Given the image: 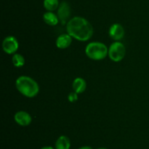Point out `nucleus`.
Masks as SVG:
<instances>
[{
    "label": "nucleus",
    "mask_w": 149,
    "mask_h": 149,
    "mask_svg": "<svg viewBox=\"0 0 149 149\" xmlns=\"http://www.w3.org/2000/svg\"><path fill=\"white\" fill-rule=\"evenodd\" d=\"M71 15V7L67 1H62L58 8V17L62 25L67 24Z\"/></svg>",
    "instance_id": "obj_6"
},
{
    "label": "nucleus",
    "mask_w": 149,
    "mask_h": 149,
    "mask_svg": "<svg viewBox=\"0 0 149 149\" xmlns=\"http://www.w3.org/2000/svg\"><path fill=\"white\" fill-rule=\"evenodd\" d=\"M43 5L47 11L53 12L58 8L60 3L58 0H44Z\"/></svg>",
    "instance_id": "obj_13"
},
{
    "label": "nucleus",
    "mask_w": 149,
    "mask_h": 149,
    "mask_svg": "<svg viewBox=\"0 0 149 149\" xmlns=\"http://www.w3.org/2000/svg\"><path fill=\"white\" fill-rule=\"evenodd\" d=\"M67 34L80 42L89 40L93 35V27L84 18L76 16L68 20L66 24Z\"/></svg>",
    "instance_id": "obj_1"
},
{
    "label": "nucleus",
    "mask_w": 149,
    "mask_h": 149,
    "mask_svg": "<svg viewBox=\"0 0 149 149\" xmlns=\"http://www.w3.org/2000/svg\"><path fill=\"white\" fill-rule=\"evenodd\" d=\"M72 42V37L68 34H62L59 35L55 41L57 48L60 49H65L71 45Z\"/></svg>",
    "instance_id": "obj_9"
},
{
    "label": "nucleus",
    "mask_w": 149,
    "mask_h": 149,
    "mask_svg": "<svg viewBox=\"0 0 149 149\" xmlns=\"http://www.w3.org/2000/svg\"><path fill=\"white\" fill-rule=\"evenodd\" d=\"M78 149H93L91 146H89V145H84V146H81V147L79 148Z\"/></svg>",
    "instance_id": "obj_16"
},
{
    "label": "nucleus",
    "mask_w": 149,
    "mask_h": 149,
    "mask_svg": "<svg viewBox=\"0 0 149 149\" xmlns=\"http://www.w3.org/2000/svg\"><path fill=\"white\" fill-rule=\"evenodd\" d=\"M15 87L22 95L28 98H33L39 93V86L32 77L22 75L15 80Z\"/></svg>",
    "instance_id": "obj_2"
},
{
    "label": "nucleus",
    "mask_w": 149,
    "mask_h": 149,
    "mask_svg": "<svg viewBox=\"0 0 149 149\" xmlns=\"http://www.w3.org/2000/svg\"><path fill=\"white\" fill-rule=\"evenodd\" d=\"M109 34L114 41H120L125 36V29L119 23H113L109 28Z\"/></svg>",
    "instance_id": "obj_7"
},
{
    "label": "nucleus",
    "mask_w": 149,
    "mask_h": 149,
    "mask_svg": "<svg viewBox=\"0 0 149 149\" xmlns=\"http://www.w3.org/2000/svg\"><path fill=\"white\" fill-rule=\"evenodd\" d=\"M85 54L89 58L94 61H100L109 54V48L103 42H90L85 48Z\"/></svg>",
    "instance_id": "obj_3"
},
{
    "label": "nucleus",
    "mask_w": 149,
    "mask_h": 149,
    "mask_svg": "<svg viewBox=\"0 0 149 149\" xmlns=\"http://www.w3.org/2000/svg\"><path fill=\"white\" fill-rule=\"evenodd\" d=\"M125 53L126 48L124 44L119 41H115L109 47L108 55L111 61L119 62L125 58Z\"/></svg>",
    "instance_id": "obj_4"
},
{
    "label": "nucleus",
    "mask_w": 149,
    "mask_h": 149,
    "mask_svg": "<svg viewBox=\"0 0 149 149\" xmlns=\"http://www.w3.org/2000/svg\"><path fill=\"white\" fill-rule=\"evenodd\" d=\"M72 88L74 92L77 93L78 94L84 92V91L87 89V83L82 77H77L73 81Z\"/></svg>",
    "instance_id": "obj_10"
},
{
    "label": "nucleus",
    "mask_w": 149,
    "mask_h": 149,
    "mask_svg": "<svg viewBox=\"0 0 149 149\" xmlns=\"http://www.w3.org/2000/svg\"><path fill=\"white\" fill-rule=\"evenodd\" d=\"M12 62L14 67L17 68H20L25 64V58L21 54L15 53L12 57Z\"/></svg>",
    "instance_id": "obj_14"
},
{
    "label": "nucleus",
    "mask_w": 149,
    "mask_h": 149,
    "mask_svg": "<svg viewBox=\"0 0 149 149\" xmlns=\"http://www.w3.org/2000/svg\"><path fill=\"white\" fill-rule=\"evenodd\" d=\"M97 149H108V148H103V147H101V148H97Z\"/></svg>",
    "instance_id": "obj_18"
},
{
    "label": "nucleus",
    "mask_w": 149,
    "mask_h": 149,
    "mask_svg": "<svg viewBox=\"0 0 149 149\" xmlns=\"http://www.w3.org/2000/svg\"><path fill=\"white\" fill-rule=\"evenodd\" d=\"M68 100L70 102H74L78 100V93L73 91L68 93Z\"/></svg>",
    "instance_id": "obj_15"
},
{
    "label": "nucleus",
    "mask_w": 149,
    "mask_h": 149,
    "mask_svg": "<svg viewBox=\"0 0 149 149\" xmlns=\"http://www.w3.org/2000/svg\"><path fill=\"white\" fill-rule=\"evenodd\" d=\"M43 20L47 25L51 26H56L60 21L58 15H55L53 12L47 11L43 15Z\"/></svg>",
    "instance_id": "obj_12"
},
{
    "label": "nucleus",
    "mask_w": 149,
    "mask_h": 149,
    "mask_svg": "<svg viewBox=\"0 0 149 149\" xmlns=\"http://www.w3.org/2000/svg\"><path fill=\"white\" fill-rule=\"evenodd\" d=\"M14 120L18 125L21 127H27L31 123L32 118L30 114L26 111L20 110L15 114Z\"/></svg>",
    "instance_id": "obj_8"
},
{
    "label": "nucleus",
    "mask_w": 149,
    "mask_h": 149,
    "mask_svg": "<svg viewBox=\"0 0 149 149\" xmlns=\"http://www.w3.org/2000/svg\"><path fill=\"white\" fill-rule=\"evenodd\" d=\"M40 149H55V148L52 147V146L47 145V146H44V147L41 148Z\"/></svg>",
    "instance_id": "obj_17"
},
{
    "label": "nucleus",
    "mask_w": 149,
    "mask_h": 149,
    "mask_svg": "<svg viewBox=\"0 0 149 149\" xmlns=\"http://www.w3.org/2000/svg\"><path fill=\"white\" fill-rule=\"evenodd\" d=\"M19 48V43L17 39L13 36H8L4 39L2 42V49L6 53H16Z\"/></svg>",
    "instance_id": "obj_5"
},
{
    "label": "nucleus",
    "mask_w": 149,
    "mask_h": 149,
    "mask_svg": "<svg viewBox=\"0 0 149 149\" xmlns=\"http://www.w3.org/2000/svg\"><path fill=\"white\" fill-rule=\"evenodd\" d=\"M70 148H71V140L67 136H60L55 141V149H70Z\"/></svg>",
    "instance_id": "obj_11"
}]
</instances>
